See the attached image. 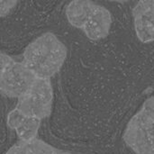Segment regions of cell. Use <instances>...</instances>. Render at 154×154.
Masks as SVG:
<instances>
[{"label": "cell", "mask_w": 154, "mask_h": 154, "mask_svg": "<svg viewBox=\"0 0 154 154\" xmlns=\"http://www.w3.org/2000/svg\"><path fill=\"white\" fill-rule=\"evenodd\" d=\"M67 48L52 32H45L24 50L22 63L37 78L51 79L62 67Z\"/></svg>", "instance_id": "1"}, {"label": "cell", "mask_w": 154, "mask_h": 154, "mask_svg": "<svg viewBox=\"0 0 154 154\" xmlns=\"http://www.w3.org/2000/svg\"><path fill=\"white\" fill-rule=\"evenodd\" d=\"M69 23L92 41L106 38L112 25V14L103 5L88 0H76L66 7Z\"/></svg>", "instance_id": "2"}, {"label": "cell", "mask_w": 154, "mask_h": 154, "mask_svg": "<svg viewBox=\"0 0 154 154\" xmlns=\"http://www.w3.org/2000/svg\"><path fill=\"white\" fill-rule=\"evenodd\" d=\"M124 140L135 154H154V95L130 119Z\"/></svg>", "instance_id": "3"}, {"label": "cell", "mask_w": 154, "mask_h": 154, "mask_svg": "<svg viewBox=\"0 0 154 154\" xmlns=\"http://www.w3.org/2000/svg\"><path fill=\"white\" fill-rule=\"evenodd\" d=\"M52 101L53 89L51 79H36L30 89L18 98L15 108L26 116L42 120L51 116Z\"/></svg>", "instance_id": "4"}, {"label": "cell", "mask_w": 154, "mask_h": 154, "mask_svg": "<svg viewBox=\"0 0 154 154\" xmlns=\"http://www.w3.org/2000/svg\"><path fill=\"white\" fill-rule=\"evenodd\" d=\"M37 78L22 63L12 60L5 67L0 80V92L8 97L20 98Z\"/></svg>", "instance_id": "5"}, {"label": "cell", "mask_w": 154, "mask_h": 154, "mask_svg": "<svg viewBox=\"0 0 154 154\" xmlns=\"http://www.w3.org/2000/svg\"><path fill=\"white\" fill-rule=\"evenodd\" d=\"M137 38L143 43L154 42V0L139 1L133 9Z\"/></svg>", "instance_id": "6"}, {"label": "cell", "mask_w": 154, "mask_h": 154, "mask_svg": "<svg viewBox=\"0 0 154 154\" xmlns=\"http://www.w3.org/2000/svg\"><path fill=\"white\" fill-rule=\"evenodd\" d=\"M7 125L16 132L21 142H31L37 138L41 120L26 116L14 108L7 116Z\"/></svg>", "instance_id": "7"}, {"label": "cell", "mask_w": 154, "mask_h": 154, "mask_svg": "<svg viewBox=\"0 0 154 154\" xmlns=\"http://www.w3.org/2000/svg\"><path fill=\"white\" fill-rule=\"evenodd\" d=\"M5 154H72L57 149L45 142L34 139L31 142H19Z\"/></svg>", "instance_id": "8"}, {"label": "cell", "mask_w": 154, "mask_h": 154, "mask_svg": "<svg viewBox=\"0 0 154 154\" xmlns=\"http://www.w3.org/2000/svg\"><path fill=\"white\" fill-rule=\"evenodd\" d=\"M16 5V1H0V16L7 15Z\"/></svg>", "instance_id": "9"}, {"label": "cell", "mask_w": 154, "mask_h": 154, "mask_svg": "<svg viewBox=\"0 0 154 154\" xmlns=\"http://www.w3.org/2000/svg\"><path fill=\"white\" fill-rule=\"evenodd\" d=\"M12 60V58L7 56L6 54H4L2 52H0V80L2 78V75L4 73V70L5 69V67L7 66V64Z\"/></svg>", "instance_id": "10"}]
</instances>
